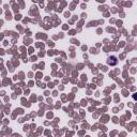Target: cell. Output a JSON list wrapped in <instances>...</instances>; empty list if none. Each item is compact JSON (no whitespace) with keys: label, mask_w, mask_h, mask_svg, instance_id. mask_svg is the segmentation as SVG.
Instances as JSON below:
<instances>
[{"label":"cell","mask_w":137,"mask_h":137,"mask_svg":"<svg viewBox=\"0 0 137 137\" xmlns=\"http://www.w3.org/2000/svg\"><path fill=\"white\" fill-rule=\"evenodd\" d=\"M117 58H116V57H109L108 58V60H107V63H108V64H110V65H115V64H117Z\"/></svg>","instance_id":"1"}]
</instances>
